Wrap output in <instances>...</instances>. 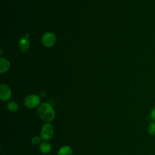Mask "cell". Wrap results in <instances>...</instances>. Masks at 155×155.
I'll return each mask as SVG.
<instances>
[{"label":"cell","instance_id":"cell-3","mask_svg":"<svg viewBox=\"0 0 155 155\" xmlns=\"http://www.w3.org/2000/svg\"><path fill=\"white\" fill-rule=\"evenodd\" d=\"M24 104L28 108H35L38 107L41 104V97L39 95L32 94L27 96L24 101Z\"/></svg>","mask_w":155,"mask_h":155},{"label":"cell","instance_id":"cell-11","mask_svg":"<svg viewBox=\"0 0 155 155\" xmlns=\"http://www.w3.org/2000/svg\"><path fill=\"white\" fill-rule=\"evenodd\" d=\"M42 138L39 136H35L31 139V143L33 145H39L42 142Z\"/></svg>","mask_w":155,"mask_h":155},{"label":"cell","instance_id":"cell-4","mask_svg":"<svg viewBox=\"0 0 155 155\" xmlns=\"http://www.w3.org/2000/svg\"><path fill=\"white\" fill-rule=\"evenodd\" d=\"M42 42L45 47H51L56 42V36L53 33L47 32L42 36Z\"/></svg>","mask_w":155,"mask_h":155},{"label":"cell","instance_id":"cell-2","mask_svg":"<svg viewBox=\"0 0 155 155\" xmlns=\"http://www.w3.org/2000/svg\"><path fill=\"white\" fill-rule=\"evenodd\" d=\"M54 135V127L50 122H45L41 129L40 136L43 140H50Z\"/></svg>","mask_w":155,"mask_h":155},{"label":"cell","instance_id":"cell-8","mask_svg":"<svg viewBox=\"0 0 155 155\" xmlns=\"http://www.w3.org/2000/svg\"><path fill=\"white\" fill-rule=\"evenodd\" d=\"M57 155H73V150L68 145H64L58 150Z\"/></svg>","mask_w":155,"mask_h":155},{"label":"cell","instance_id":"cell-7","mask_svg":"<svg viewBox=\"0 0 155 155\" xmlns=\"http://www.w3.org/2000/svg\"><path fill=\"white\" fill-rule=\"evenodd\" d=\"M39 149L40 152L43 154H49L52 149L51 143L47 140H43L39 145Z\"/></svg>","mask_w":155,"mask_h":155},{"label":"cell","instance_id":"cell-13","mask_svg":"<svg viewBox=\"0 0 155 155\" xmlns=\"http://www.w3.org/2000/svg\"><path fill=\"white\" fill-rule=\"evenodd\" d=\"M150 116L151 119L155 122V107L151 110V113H150Z\"/></svg>","mask_w":155,"mask_h":155},{"label":"cell","instance_id":"cell-6","mask_svg":"<svg viewBox=\"0 0 155 155\" xmlns=\"http://www.w3.org/2000/svg\"><path fill=\"white\" fill-rule=\"evenodd\" d=\"M29 35L27 34L25 36L21 38L19 41V47L22 52H26L30 48V42L28 40Z\"/></svg>","mask_w":155,"mask_h":155},{"label":"cell","instance_id":"cell-9","mask_svg":"<svg viewBox=\"0 0 155 155\" xmlns=\"http://www.w3.org/2000/svg\"><path fill=\"white\" fill-rule=\"evenodd\" d=\"M10 68V62L5 58L0 59V72L3 73L6 72Z\"/></svg>","mask_w":155,"mask_h":155},{"label":"cell","instance_id":"cell-12","mask_svg":"<svg viewBox=\"0 0 155 155\" xmlns=\"http://www.w3.org/2000/svg\"><path fill=\"white\" fill-rule=\"evenodd\" d=\"M147 130L150 135H155V122L153 121L149 124Z\"/></svg>","mask_w":155,"mask_h":155},{"label":"cell","instance_id":"cell-10","mask_svg":"<svg viewBox=\"0 0 155 155\" xmlns=\"http://www.w3.org/2000/svg\"><path fill=\"white\" fill-rule=\"evenodd\" d=\"M7 108L9 111L12 113H16L19 110V105L15 101H11L7 103Z\"/></svg>","mask_w":155,"mask_h":155},{"label":"cell","instance_id":"cell-5","mask_svg":"<svg viewBox=\"0 0 155 155\" xmlns=\"http://www.w3.org/2000/svg\"><path fill=\"white\" fill-rule=\"evenodd\" d=\"M12 96V91L10 87L5 84L0 86V99L2 101H8Z\"/></svg>","mask_w":155,"mask_h":155},{"label":"cell","instance_id":"cell-14","mask_svg":"<svg viewBox=\"0 0 155 155\" xmlns=\"http://www.w3.org/2000/svg\"><path fill=\"white\" fill-rule=\"evenodd\" d=\"M39 96H40V97H44L45 96V91H42L41 92H40Z\"/></svg>","mask_w":155,"mask_h":155},{"label":"cell","instance_id":"cell-1","mask_svg":"<svg viewBox=\"0 0 155 155\" xmlns=\"http://www.w3.org/2000/svg\"><path fill=\"white\" fill-rule=\"evenodd\" d=\"M37 114L40 119L45 122H51L54 120L56 116L52 105L48 102L40 104L37 109Z\"/></svg>","mask_w":155,"mask_h":155}]
</instances>
